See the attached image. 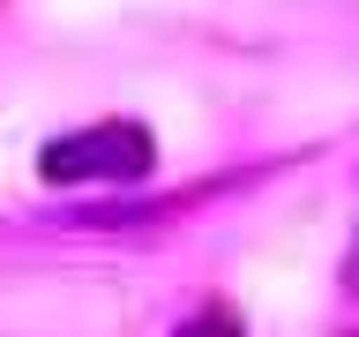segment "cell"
Listing matches in <instances>:
<instances>
[{
  "instance_id": "1",
  "label": "cell",
  "mask_w": 359,
  "mask_h": 337,
  "mask_svg": "<svg viewBox=\"0 0 359 337\" xmlns=\"http://www.w3.org/2000/svg\"><path fill=\"white\" fill-rule=\"evenodd\" d=\"M150 165H157V135L142 120H97L83 135L45 143L38 180H53V187H75V180H142Z\"/></svg>"
},
{
  "instance_id": "2",
  "label": "cell",
  "mask_w": 359,
  "mask_h": 337,
  "mask_svg": "<svg viewBox=\"0 0 359 337\" xmlns=\"http://www.w3.org/2000/svg\"><path fill=\"white\" fill-rule=\"evenodd\" d=\"M180 337H240V315H224V308H210V315H195Z\"/></svg>"
}]
</instances>
